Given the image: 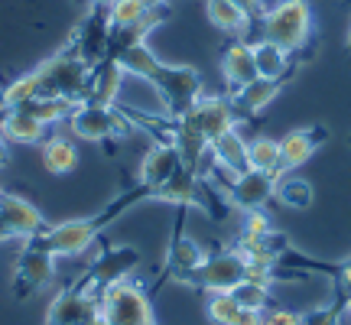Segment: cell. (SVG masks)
<instances>
[{
	"label": "cell",
	"mask_w": 351,
	"mask_h": 325,
	"mask_svg": "<svg viewBox=\"0 0 351 325\" xmlns=\"http://www.w3.org/2000/svg\"><path fill=\"white\" fill-rule=\"evenodd\" d=\"M95 65L75 49V43H69L59 49L52 59L29 72V85H33V101L36 98H65L82 104L88 91V78H91Z\"/></svg>",
	"instance_id": "obj_1"
},
{
	"label": "cell",
	"mask_w": 351,
	"mask_h": 325,
	"mask_svg": "<svg viewBox=\"0 0 351 325\" xmlns=\"http://www.w3.org/2000/svg\"><path fill=\"white\" fill-rule=\"evenodd\" d=\"M261 29V39H270L293 56L313 36V10H309L306 0H276L270 10H263Z\"/></svg>",
	"instance_id": "obj_2"
},
{
	"label": "cell",
	"mask_w": 351,
	"mask_h": 325,
	"mask_svg": "<svg viewBox=\"0 0 351 325\" xmlns=\"http://www.w3.org/2000/svg\"><path fill=\"white\" fill-rule=\"evenodd\" d=\"M156 91V98L163 101V111L169 121L182 117V114L195 104V101L205 95L202 88V75L192 69V65H169V62H160L156 72L147 78Z\"/></svg>",
	"instance_id": "obj_3"
},
{
	"label": "cell",
	"mask_w": 351,
	"mask_h": 325,
	"mask_svg": "<svg viewBox=\"0 0 351 325\" xmlns=\"http://www.w3.org/2000/svg\"><path fill=\"white\" fill-rule=\"evenodd\" d=\"M69 124V134L78 140H91V143H101V140H124L134 134V124L117 104L108 108V104H91V101H82L72 117L65 121Z\"/></svg>",
	"instance_id": "obj_4"
},
{
	"label": "cell",
	"mask_w": 351,
	"mask_h": 325,
	"mask_svg": "<svg viewBox=\"0 0 351 325\" xmlns=\"http://www.w3.org/2000/svg\"><path fill=\"white\" fill-rule=\"evenodd\" d=\"M101 315L111 325H156L150 296L130 280L114 283L101 293Z\"/></svg>",
	"instance_id": "obj_5"
},
{
	"label": "cell",
	"mask_w": 351,
	"mask_h": 325,
	"mask_svg": "<svg viewBox=\"0 0 351 325\" xmlns=\"http://www.w3.org/2000/svg\"><path fill=\"white\" fill-rule=\"evenodd\" d=\"M137 263H140L137 248H108L98 261L88 267V274H85V280L78 283V289H85V293H91V296L101 300V293L108 287L130 280V274L137 270Z\"/></svg>",
	"instance_id": "obj_6"
},
{
	"label": "cell",
	"mask_w": 351,
	"mask_h": 325,
	"mask_svg": "<svg viewBox=\"0 0 351 325\" xmlns=\"http://www.w3.org/2000/svg\"><path fill=\"white\" fill-rule=\"evenodd\" d=\"M46 215L23 195H13L0 189V241H33L43 234Z\"/></svg>",
	"instance_id": "obj_7"
},
{
	"label": "cell",
	"mask_w": 351,
	"mask_h": 325,
	"mask_svg": "<svg viewBox=\"0 0 351 325\" xmlns=\"http://www.w3.org/2000/svg\"><path fill=\"white\" fill-rule=\"evenodd\" d=\"M241 280H244V254L238 248H228L205 257L192 287L205 289V293H231Z\"/></svg>",
	"instance_id": "obj_8"
},
{
	"label": "cell",
	"mask_w": 351,
	"mask_h": 325,
	"mask_svg": "<svg viewBox=\"0 0 351 325\" xmlns=\"http://www.w3.org/2000/svg\"><path fill=\"white\" fill-rule=\"evenodd\" d=\"M52 276H56V257L26 244L20 261H16V270H13V296L16 300L36 296L39 289H46L52 283Z\"/></svg>",
	"instance_id": "obj_9"
},
{
	"label": "cell",
	"mask_w": 351,
	"mask_h": 325,
	"mask_svg": "<svg viewBox=\"0 0 351 325\" xmlns=\"http://www.w3.org/2000/svg\"><path fill=\"white\" fill-rule=\"evenodd\" d=\"M182 121L192 124L202 137L212 143L215 137H221V134H228L231 127H238V114H234V108H231V98L202 95V98L182 114Z\"/></svg>",
	"instance_id": "obj_10"
},
{
	"label": "cell",
	"mask_w": 351,
	"mask_h": 325,
	"mask_svg": "<svg viewBox=\"0 0 351 325\" xmlns=\"http://www.w3.org/2000/svg\"><path fill=\"white\" fill-rule=\"evenodd\" d=\"M101 313V300L85 289H62L46 309V325H88Z\"/></svg>",
	"instance_id": "obj_11"
},
{
	"label": "cell",
	"mask_w": 351,
	"mask_h": 325,
	"mask_svg": "<svg viewBox=\"0 0 351 325\" xmlns=\"http://www.w3.org/2000/svg\"><path fill=\"white\" fill-rule=\"evenodd\" d=\"M274 189H276V179L267 173H257V169H247V173L234 176L231 182H228L225 195L228 202L241 208V212H257L263 208L267 202L274 199Z\"/></svg>",
	"instance_id": "obj_12"
},
{
	"label": "cell",
	"mask_w": 351,
	"mask_h": 325,
	"mask_svg": "<svg viewBox=\"0 0 351 325\" xmlns=\"http://www.w3.org/2000/svg\"><path fill=\"white\" fill-rule=\"evenodd\" d=\"M182 169V160H179V150H176L173 143H163V140H156L150 150L143 153V160H140V173H137V182L140 186H147L150 192H156L160 186H166L176 173Z\"/></svg>",
	"instance_id": "obj_13"
},
{
	"label": "cell",
	"mask_w": 351,
	"mask_h": 325,
	"mask_svg": "<svg viewBox=\"0 0 351 325\" xmlns=\"http://www.w3.org/2000/svg\"><path fill=\"white\" fill-rule=\"evenodd\" d=\"M205 257H208V250H202L195 241L186 238L176 228L173 241H169V254H166V276L176 280V283H189L192 287V280L199 274V267L205 263Z\"/></svg>",
	"instance_id": "obj_14"
},
{
	"label": "cell",
	"mask_w": 351,
	"mask_h": 325,
	"mask_svg": "<svg viewBox=\"0 0 351 325\" xmlns=\"http://www.w3.org/2000/svg\"><path fill=\"white\" fill-rule=\"evenodd\" d=\"M326 127H302V130H289L287 137H280V166H283V173H296L302 162L313 160L315 150L326 143Z\"/></svg>",
	"instance_id": "obj_15"
},
{
	"label": "cell",
	"mask_w": 351,
	"mask_h": 325,
	"mask_svg": "<svg viewBox=\"0 0 351 325\" xmlns=\"http://www.w3.org/2000/svg\"><path fill=\"white\" fill-rule=\"evenodd\" d=\"M0 134L7 143H23V147H39L46 140V124L26 104L20 108H3L0 114Z\"/></svg>",
	"instance_id": "obj_16"
},
{
	"label": "cell",
	"mask_w": 351,
	"mask_h": 325,
	"mask_svg": "<svg viewBox=\"0 0 351 325\" xmlns=\"http://www.w3.org/2000/svg\"><path fill=\"white\" fill-rule=\"evenodd\" d=\"M212 160H215V169H221L228 176V182L234 179V176L247 173L251 169V160H247V137L241 134L238 127H231L228 134L212 140Z\"/></svg>",
	"instance_id": "obj_17"
},
{
	"label": "cell",
	"mask_w": 351,
	"mask_h": 325,
	"mask_svg": "<svg viewBox=\"0 0 351 325\" xmlns=\"http://www.w3.org/2000/svg\"><path fill=\"white\" fill-rule=\"evenodd\" d=\"M221 78L228 85V95L254 82L257 75V62H254V46L247 39H234L225 52H221Z\"/></svg>",
	"instance_id": "obj_18"
},
{
	"label": "cell",
	"mask_w": 351,
	"mask_h": 325,
	"mask_svg": "<svg viewBox=\"0 0 351 325\" xmlns=\"http://www.w3.org/2000/svg\"><path fill=\"white\" fill-rule=\"evenodd\" d=\"M280 95V82H270V78H254L247 82L244 88L238 91H231L228 98H231V108L234 114H244V117H257L263 108H270V101Z\"/></svg>",
	"instance_id": "obj_19"
},
{
	"label": "cell",
	"mask_w": 351,
	"mask_h": 325,
	"mask_svg": "<svg viewBox=\"0 0 351 325\" xmlns=\"http://www.w3.org/2000/svg\"><path fill=\"white\" fill-rule=\"evenodd\" d=\"M199 195H202V176L192 173V169H186V166H182L166 186H160L156 192H153V199L179 205V208H192V205L199 208Z\"/></svg>",
	"instance_id": "obj_20"
},
{
	"label": "cell",
	"mask_w": 351,
	"mask_h": 325,
	"mask_svg": "<svg viewBox=\"0 0 351 325\" xmlns=\"http://www.w3.org/2000/svg\"><path fill=\"white\" fill-rule=\"evenodd\" d=\"M205 13H208V23L218 29V33H228L234 39L247 36V26H251V16L234 7L231 0H205Z\"/></svg>",
	"instance_id": "obj_21"
},
{
	"label": "cell",
	"mask_w": 351,
	"mask_h": 325,
	"mask_svg": "<svg viewBox=\"0 0 351 325\" xmlns=\"http://www.w3.org/2000/svg\"><path fill=\"white\" fill-rule=\"evenodd\" d=\"M43 166L52 176H65L78 166V147L72 137H46L43 143Z\"/></svg>",
	"instance_id": "obj_22"
},
{
	"label": "cell",
	"mask_w": 351,
	"mask_h": 325,
	"mask_svg": "<svg viewBox=\"0 0 351 325\" xmlns=\"http://www.w3.org/2000/svg\"><path fill=\"white\" fill-rule=\"evenodd\" d=\"M254 46V62H257V75L261 78H270V82H283V75L289 72V59L287 49H280L276 43L270 39H261V43H251Z\"/></svg>",
	"instance_id": "obj_23"
},
{
	"label": "cell",
	"mask_w": 351,
	"mask_h": 325,
	"mask_svg": "<svg viewBox=\"0 0 351 325\" xmlns=\"http://www.w3.org/2000/svg\"><path fill=\"white\" fill-rule=\"evenodd\" d=\"M274 199L280 202V205H287V208H309L315 199L313 192V182H306L302 176L296 173H283L280 179H276V189H274Z\"/></svg>",
	"instance_id": "obj_24"
},
{
	"label": "cell",
	"mask_w": 351,
	"mask_h": 325,
	"mask_svg": "<svg viewBox=\"0 0 351 325\" xmlns=\"http://www.w3.org/2000/svg\"><path fill=\"white\" fill-rule=\"evenodd\" d=\"M247 160H251V169H257V173H267L274 176V179H280L283 176V166H280V140L274 137H254L247 140Z\"/></svg>",
	"instance_id": "obj_25"
},
{
	"label": "cell",
	"mask_w": 351,
	"mask_h": 325,
	"mask_svg": "<svg viewBox=\"0 0 351 325\" xmlns=\"http://www.w3.org/2000/svg\"><path fill=\"white\" fill-rule=\"evenodd\" d=\"M114 62L124 69V75H134V78H150L156 72V65L163 59H156V52L147 46V43H137V46H127L114 56Z\"/></svg>",
	"instance_id": "obj_26"
},
{
	"label": "cell",
	"mask_w": 351,
	"mask_h": 325,
	"mask_svg": "<svg viewBox=\"0 0 351 325\" xmlns=\"http://www.w3.org/2000/svg\"><path fill=\"white\" fill-rule=\"evenodd\" d=\"M104 13H108V23H111V29H130V26L143 23L153 10H147L140 0H114Z\"/></svg>",
	"instance_id": "obj_27"
},
{
	"label": "cell",
	"mask_w": 351,
	"mask_h": 325,
	"mask_svg": "<svg viewBox=\"0 0 351 325\" xmlns=\"http://www.w3.org/2000/svg\"><path fill=\"white\" fill-rule=\"evenodd\" d=\"M231 296L241 302V309H257L263 313L270 306V287L267 283H257V280H241L238 287L231 289Z\"/></svg>",
	"instance_id": "obj_28"
},
{
	"label": "cell",
	"mask_w": 351,
	"mask_h": 325,
	"mask_svg": "<svg viewBox=\"0 0 351 325\" xmlns=\"http://www.w3.org/2000/svg\"><path fill=\"white\" fill-rule=\"evenodd\" d=\"M205 313L212 319V325H231L241 313V302L231 296V293H208V302H205Z\"/></svg>",
	"instance_id": "obj_29"
},
{
	"label": "cell",
	"mask_w": 351,
	"mask_h": 325,
	"mask_svg": "<svg viewBox=\"0 0 351 325\" xmlns=\"http://www.w3.org/2000/svg\"><path fill=\"white\" fill-rule=\"evenodd\" d=\"M341 315H345V300L339 296V302L332 306H315L309 313H302L300 325H341Z\"/></svg>",
	"instance_id": "obj_30"
},
{
	"label": "cell",
	"mask_w": 351,
	"mask_h": 325,
	"mask_svg": "<svg viewBox=\"0 0 351 325\" xmlns=\"http://www.w3.org/2000/svg\"><path fill=\"white\" fill-rule=\"evenodd\" d=\"M270 234H274V225H270V218L263 215V208H257V212H244L241 238H270Z\"/></svg>",
	"instance_id": "obj_31"
},
{
	"label": "cell",
	"mask_w": 351,
	"mask_h": 325,
	"mask_svg": "<svg viewBox=\"0 0 351 325\" xmlns=\"http://www.w3.org/2000/svg\"><path fill=\"white\" fill-rule=\"evenodd\" d=\"M261 325H300V313H289V309H263Z\"/></svg>",
	"instance_id": "obj_32"
},
{
	"label": "cell",
	"mask_w": 351,
	"mask_h": 325,
	"mask_svg": "<svg viewBox=\"0 0 351 325\" xmlns=\"http://www.w3.org/2000/svg\"><path fill=\"white\" fill-rule=\"evenodd\" d=\"M335 276H339V296L341 300L351 296V261L341 263V267H335Z\"/></svg>",
	"instance_id": "obj_33"
},
{
	"label": "cell",
	"mask_w": 351,
	"mask_h": 325,
	"mask_svg": "<svg viewBox=\"0 0 351 325\" xmlns=\"http://www.w3.org/2000/svg\"><path fill=\"white\" fill-rule=\"evenodd\" d=\"M234 7L247 13V16H263V0H231Z\"/></svg>",
	"instance_id": "obj_34"
},
{
	"label": "cell",
	"mask_w": 351,
	"mask_h": 325,
	"mask_svg": "<svg viewBox=\"0 0 351 325\" xmlns=\"http://www.w3.org/2000/svg\"><path fill=\"white\" fill-rule=\"evenodd\" d=\"M263 322V313H257V309H241L238 319L231 325H261Z\"/></svg>",
	"instance_id": "obj_35"
},
{
	"label": "cell",
	"mask_w": 351,
	"mask_h": 325,
	"mask_svg": "<svg viewBox=\"0 0 351 325\" xmlns=\"http://www.w3.org/2000/svg\"><path fill=\"white\" fill-rule=\"evenodd\" d=\"M7 162H10V143H7V140H3V134H0V169H3Z\"/></svg>",
	"instance_id": "obj_36"
},
{
	"label": "cell",
	"mask_w": 351,
	"mask_h": 325,
	"mask_svg": "<svg viewBox=\"0 0 351 325\" xmlns=\"http://www.w3.org/2000/svg\"><path fill=\"white\" fill-rule=\"evenodd\" d=\"M140 3H143L147 10H163L166 7V0H140Z\"/></svg>",
	"instance_id": "obj_37"
},
{
	"label": "cell",
	"mask_w": 351,
	"mask_h": 325,
	"mask_svg": "<svg viewBox=\"0 0 351 325\" xmlns=\"http://www.w3.org/2000/svg\"><path fill=\"white\" fill-rule=\"evenodd\" d=\"M111 3H114V0H91V7H98V10H108Z\"/></svg>",
	"instance_id": "obj_38"
},
{
	"label": "cell",
	"mask_w": 351,
	"mask_h": 325,
	"mask_svg": "<svg viewBox=\"0 0 351 325\" xmlns=\"http://www.w3.org/2000/svg\"><path fill=\"white\" fill-rule=\"evenodd\" d=\"M88 325H111V322H108V319H104V315H95V319H91V322H88Z\"/></svg>",
	"instance_id": "obj_39"
},
{
	"label": "cell",
	"mask_w": 351,
	"mask_h": 325,
	"mask_svg": "<svg viewBox=\"0 0 351 325\" xmlns=\"http://www.w3.org/2000/svg\"><path fill=\"white\" fill-rule=\"evenodd\" d=\"M345 315L351 319V296H345Z\"/></svg>",
	"instance_id": "obj_40"
},
{
	"label": "cell",
	"mask_w": 351,
	"mask_h": 325,
	"mask_svg": "<svg viewBox=\"0 0 351 325\" xmlns=\"http://www.w3.org/2000/svg\"><path fill=\"white\" fill-rule=\"evenodd\" d=\"M345 43H348V49H351V26H348V39H345Z\"/></svg>",
	"instance_id": "obj_41"
}]
</instances>
